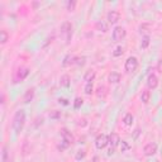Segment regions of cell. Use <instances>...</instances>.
<instances>
[{
    "label": "cell",
    "instance_id": "obj_1",
    "mask_svg": "<svg viewBox=\"0 0 162 162\" xmlns=\"http://www.w3.org/2000/svg\"><path fill=\"white\" fill-rule=\"evenodd\" d=\"M25 124V113L24 110H18L13 118V129L15 133H20L23 130V127Z\"/></svg>",
    "mask_w": 162,
    "mask_h": 162
},
{
    "label": "cell",
    "instance_id": "obj_2",
    "mask_svg": "<svg viewBox=\"0 0 162 162\" xmlns=\"http://www.w3.org/2000/svg\"><path fill=\"white\" fill-rule=\"evenodd\" d=\"M61 33L65 36V39H66V43H70L71 37H72V25L68 22L63 23L62 28H61Z\"/></svg>",
    "mask_w": 162,
    "mask_h": 162
},
{
    "label": "cell",
    "instance_id": "obj_3",
    "mask_svg": "<svg viewBox=\"0 0 162 162\" xmlns=\"http://www.w3.org/2000/svg\"><path fill=\"white\" fill-rule=\"evenodd\" d=\"M108 143H109V137L105 136V134H99L95 139V146L98 149H103L105 148Z\"/></svg>",
    "mask_w": 162,
    "mask_h": 162
},
{
    "label": "cell",
    "instance_id": "obj_4",
    "mask_svg": "<svg viewBox=\"0 0 162 162\" xmlns=\"http://www.w3.org/2000/svg\"><path fill=\"white\" fill-rule=\"evenodd\" d=\"M125 29L122 28V27H115L114 30H113V39L114 42H120L122 39H124L125 38Z\"/></svg>",
    "mask_w": 162,
    "mask_h": 162
},
{
    "label": "cell",
    "instance_id": "obj_5",
    "mask_svg": "<svg viewBox=\"0 0 162 162\" xmlns=\"http://www.w3.org/2000/svg\"><path fill=\"white\" fill-rule=\"evenodd\" d=\"M125 71L127 72H134L137 70V67H138V61L136 57H129L128 60L125 61Z\"/></svg>",
    "mask_w": 162,
    "mask_h": 162
},
{
    "label": "cell",
    "instance_id": "obj_6",
    "mask_svg": "<svg viewBox=\"0 0 162 162\" xmlns=\"http://www.w3.org/2000/svg\"><path fill=\"white\" fill-rule=\"evenodd\" d=\"M156 152H157V144L155 143V142L146 144L144 148H143V153L146 156H153Z\"/></svg>",
    "mask_w": 162,
    "mask_h": 162
},
{
    "label": "cell",
    "instance_id": "obj_7",
    "mask_svg": "<svg viewBox=\"0 0 162 162\" xmlns=\"http://www.w3.org/2000/svg\"><path fill=\"white\" fill-rule=\"evenodd\" d=\"M109 143L111 146V148H117L119 144H120V138H119V136L117 133H111L109 136Z\"/></svg>",
    "mask_w": 162,
    "mask_h": 162
},
{
    "label": "cell",
    "instance_id": "obj_8",
    "mask_svg": "<svg viewBox=\"0 0 162 162\" xmlns=\"http://www.w3.org/2000/svg\"><path fill=\"white\" fill-rule=\"evenodd\" d=\"M28 74H29L28 68H19V70L17 71V76H15V80H17V82H18V81L24 80L27 76H28Z\"/></svg>",
    "mask_w": 162,
    "mask_h": 162
},
{
    "label": "cell",
    "instance_id": "obj_9",
    "mask_svg": "<svg viewBox=\"0 0 162 162\" xmlns=\"http://www.w3.org/2000/svg\"><path fill=\"white\" fill-rule=\"evenodd\" d=\"M61 136L63 137V141H66L68 142V143H74V136L68 132V130L66 128H63V129H61Z\"/></svg>",
    "mask_w": 162,
    "mask_h": 162
},
{
    "label": "cell",
    "instance_id": "obj_10",
    "mask_svg": "<svg viewBox=\"0 0 162 162\" xmlns=\"http://www.w3.org/2000/svg\"><path fill=\"white\" fill-rule=\"evenodd\" d=\"M119 17H120V15H119L118 11L111 10V11L108 13V22L111 23V24H114V23H117L119 20Z\"/></svg>",
    "mask_w": 162,
    "mask_h": 162
},
{
    "label": "cell",
    "instance_id": "obj_11",
    "mask_svg": "<svg viewBox=\"0 0 162 162\" xmlns=\"http://www.w3.org/2000/svg\"><path fill=\"white\" fill-rule=\"evenodd\" d=\"M147 85H148L149 89H156L157 85H158V79H157V76L156 75H149L148 76Z\"/></svg>",
    "mask_w": 162,
    "mask_h": 162
},
{
    "label": "cell",
    "instance_id": "obj_12",
    "mask_svg": "<svg viewBox=\"0 0 162 162\" xmlns=\"http://www.w3.org/2000/svg\"><path fill=\"white\" fill-rule=\"evenodd\" d=\"M108 80H109V82H111V84H118L119 81H120V75H119L118 72H110L109 76H108Z\"/></svg>",
    "mask_w": 162,
    "mask_h": 162
},
{
    "label": "cell",
    "instance_id": "obj_13",
    "mask_svg": "<svg viewBox=\"0 0 162 162\" xmlns=\"http://www.w3.org/2000/svg\"><path fill=\"white\" fill-rule=\"evenodd\" d=\"M76 63V57L75 56H71V55H68L65 57V60H63V66L65 67H67V66H70V65H74Z\"/></svg>",
    "mask_w": 162,
    "mask_h": 162
},
{
    "label": "cell",
    "instance_id": "obj_14",
    "mask_svg": "<svg viewBox=\"0 0 162 162\" xmlns=\"http://www.w3.org/2000/svg\"><path fill=\"white\" fill-rule=\"evenodd\" d=\"M70 76L68 75H63L62 77L60 79V85L61 86H65V87H67V86H70Z\"/></svg>",
    "mask_w": 162,
    "mask_h": 162
},
{
    "label": "cell",
    "instance_id": "obj_15",
    "mask_svg": "<svg viewBox=\"0 0 162 162\" xmlns=\"http://www.w3.org/2000/svg\"><path fill=\"white\" fill-rule=\"evenodd\" d=\"M94 79H95V71H92V70L87 71L86 74H85V76H84V80L86 81V84L87 82H91Z\"/></svg>",
    "mask_w": 162,
    "mask_h": 162
},
{
    "label": "cell",
    "instance_id": "obj_16",
    "mask_svg": "<svg viewBox=\"0 0 162 162\" xmlns=\"http://www.w3.org/2000/svg\"><path fill=\"white\" fill-rule=\"evenodd\" d=\"M96 28H98V30H100V32H108V24L104 20H100L96 23Z\"/></svg>",
    "mask_w": 162,
    "mask_h": 162
},
{
    "label": "cell",
    "instance_id": "obj_17",
    "mask_svg": "<svg viewBox=\"0 0 162 162\" xmlns=\"http://www.w3.org/2000/svg\"><path fill=\"white\" fill-rule=\"evenodd\" d=\"M33 95H34V90H33V89H29V90L25 92L24 98H23V101H24V103H29L30 100L33 99Z\"/></svg>",
    "mask_w": 162,
    "mask_h": 162
},
{
    "label": "cell",
    "instance_id": "obj_18",
    "mask_svg": "<svg viewBox=\"0 0 162 162\" xmlns=\"http://www.w3.org/2000/svg\"><path fill=\"white\" fill-rule=\"evenodd\" d=\"M133 115L130 114V113H128V114H125V117H124V119H123V122H124V124L125 125H132V123H133Z\"/></svg>",
    "mask_w": 162,
    "mask_h": 162
},
{
    "label": "cell",
    "instance_id": "obj_19",
    "mask_svg": "<svg viewBox=\"0 0 162 162\" xmlns=\"http://www.w3.org/2000/svg\"><path fill=\"white\" fill-rule=\"evenodd\" d=\"M149 96H151V94H149V91L147 90H144L143 92H142V95H141V100L143 101L144 104H147L149 101Z\"/></svg>",
    "mask_w": 162,
    "mask_h": 162
},
{
    "label": "cell",
    "instance_id": "obj_20",
    "mask_svg": "<svg viewBox=\"0 0 162 162\" xmlns=\"http://www.w3.org/2000/svg\"><path fill=\"white\" fill-rule=\"evenodd\" d=\"M8 38H9V36H8L6 30H1V32H0V42H1V44L6 43Z\"/></svg>",
    "mask_w": 162,
    "mask_h": 162
},
{
    "label": "cell",
    "instance_id": "obj_21",
    "mask_svg": "<svg viewBox=\"0 0 162 162\" xmlns=\"http://www.w3.org/2000/svg\"><path fill=\"white\" fill-rule=\"evenodd\" d=\"M148 44H149V37H148V36H144V37H143V39H142L141 47L143 48V49H146V48L148 47Z\"/></svg>",
    "mask_w": 162,
    "mask_h": 162
},
{
    "label": "cell",
    "instance_id": "obj_22",
    "mask_svg": "<svg viewBox=\"0 0 162 162\" xmlns=\"http://www.w3.org/2000/svg\"><path fill=\"white\" fill-rule=\"evenodd\" d=\"M129 148H130V146L125 141H120V149H122V152H127Z\"/></svg>",
    "mask_w": 162,
    "mask_h": 162
},
{
    "label": "cell",
    "instance_id": "obj_23",
    "mask_svg": "<svg viewBox=\"0 0 162 162\" xmlns=\"http://www.w3.org/2000/svg\"><path fill=\"white\" fill-rule=\"evenodd\" d=\"M91 92H92V82H87L86 86H85V94L91 95Z\"/></svg>",
    "mask_w": 162,
    "mask_h": 162
},
{
    "label": "cell",
    "instance_id": "obj_24",
    "mask_svg": "<svg viewBox=\"0 0 162 162\" xmlns=\"http://www.w3.org/2000/svg\"><path fill=\"white\" fill-rule=\"evenodd\" d=\"M123 52H124L123 47H117V48H115V51L113 52V56H114V57H119V56L123 55Z\"/></svg>",
    "mask_w": 162,
    "mask_h": 162
},
{
    "label": "cell",
    "instance_id": "obj_25",
    "mask_svg": "<svg viewBox=\"0 0 162 162\" xmlns=\"http://www.w3.org/2000/svg\"><path fill=\"white\" fill-rule=\"evenodd\" d=\"M82 103H84V100L81 99V98H76V99H75V103H74L75 109H79V108L82 105Z\"/></svg>",
    "mask_w": 162,
    "mask_h": 162
},
{
    "label": "cell",
    "instance_id": "obj_26",
    "mask_svg": "<svg viewBox=\"0 0 162 162\" xmlns=\"http://www.w3.org/2000/svg\"><path fill=\"white\" fill-rule=\"evenodd\" d=\"M3 162H8V148H6V146L3 147Z\"/></svg>",
    "mask_w": 162,
    "mask_h": 162
},
{
    "label": "cell",
    "instance_id": "obj_27",
    "mask_svg": "<svg viewBox=\"0 0 162 162\" xmlns=\"http://www.w3.org/2000/svg\"><path fill=\"white\" fill-rule=\"evenodd\" d=\"M68 146H70V143L68 142H66V141H62L61 142V144L58 146V149H61V151H63V149H66Z\"/></svg>",
    "mask_w": 162,
    "mask_h": 162
},
{
    "label": "cell",
    "instance_id": "obj_28",
    "mask_svg": "<svg viewBox=\"0 0 162 162\" xmlns=\"http://www.w3.org/2000/svg\"><path fill=\"white\" fill-rule=\"evenodd\" d=\"M84 63H85V57H76V65L82 66Z\"/></svg>",
    "mask_w": 162,
    "mask_h": 162
},
{
    "label": "cell",
    "instance_id": "obj_29",
    "mask_svg": "<svg viewBox=\"0 0 162 162\" xmlns=\"http://www.w3.org/2000/svg\"><path fill=\"white\" fill-rule=\"evenodd\" d=\"M75 5H76V3L75 1H68L67 3V10H74L75 9Z\"/></svg>",
    "mask_w": 162,
    "mask_h": 162
},
{
    "label": "cell",
    "instance_id": "obj_30",
    "mask_svg": "<svg viewBox=\"0 0 162 162\" xmlns=\"http://www.w3.org/2000/svg\"><path fill=\"white\" fill-rule=\"evenodd\" d=\"M85 155H86V153H85V151H79V152H77V155H76V160H81V158H84Z\"/></svg>",
    "mask_w": 162,
    "mask_h": 162
},
{
    "label": "cell",
    "instance_id": "obj_31",
    "mask_svg": "<svg viewBox=\"0 0 162 162\" xmlns=\"http://www.w3.org/2000/svg\"><path fill=\"white\" fill-rule=\"evenodd\" d=\"M49 117H51V118H58V117H60V111L55 110V111H53V113H51V114H49Z\"/></svg>",
    "mask_w": 162,
    "mask_h": 162
},
{
    "label": "cell",
    "instance_id": "obj_32",
    "mask_svg": "<svg viewBox=\"0 0 162 162\" xmlns=\"http://www.w3.org/2000/svg\"><path fill=\"white\" fill-rule=\"evenodd\" d=\"M58 101H60V104H62V105H68V101L66 99H60Z\"/></svg>",
    "mask_w": 162,
    "mask_h": 162
},
{
    "label": "cell",
    "instance_id": "obj_33",
    "mask_svg": "<svg viewBox=\"0 0 162 162\" xmlns=\"http://www.w3.org/2000/svg\"><path fill=\"white\" fill-rule=\"evenodd\" d=\"M98 160H99L98 157H94V160H92V161H94V162H98Z\"/></svg>",
    "mask_w": 162,
    "mask_h": 162
}]
</instances>
